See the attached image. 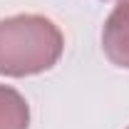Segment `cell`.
<instances>
[{
	"label": "cell",
	"instance_id": "1",
	"mask_svg": "<svg viewBox=\"0 0 129 129\" xmlns=\"http://www.w3.org/2000/svg\"><path fill=\"white\" fill-rule=\"evenodd\" d=\"M64 37L45 15H13L0 20V75L30 77L60 62Z\"/></svg>",
	"mask_w": 129,
	"mask_h": 129
},
{
	"label": "cell",
	"instance_id": "2",
	"mask_svg": "<svg viewBox=\"0 0 129 129\" xmlns=\"http://www.w3.org/2000/svg\"><path fill=\"white\" fill-rule=\"evenodd\" d=\"M102 50L117 67L129 70V0H119L102 27Z\"/></svg>",
	"mask_w": 129,
	"mask_h": 129
},
{
	"label": "cell",
	"instance_id": "3",
	"mask_svg": "<svg viewBox=\"0 0 129 129\" xmlns=\"http://www.w3.org/2000/svg\"><path fill=\"white\" fill-rule=\"evenodd\" d=\"M30 107L17 89L0 84V129H27Z\"/></svg>",
	"mask_w": 129,
	"mask_h": 129
}]
</instances>
